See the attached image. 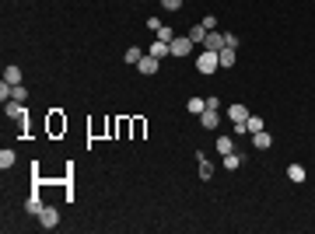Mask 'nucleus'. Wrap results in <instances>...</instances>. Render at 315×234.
<instances>
[{
    "mask_svg": "<svg viewBox=\"0 0 315 234\" xmlns=\"http://www.w3.org/2000/svg\"><path fill=\"white\" fill-rule=\"evenodd\" d=\"M123 60H126V63H133V67H137V63H140V60H144V53H140V46H130V49H126V56H123Z\"/></svg>",
    "mask_w": 315,
    "mask_h": 234,
    "instance_id": "aec40b11",
    "label": "nucleus"
},
{
    "mask_svg": "<svg viewBox=\"0 0 315 234\" xmlns=\"http://www.w3.org/2000/svg\"><path fill=\"white\" fill-rule=\"evenodd\" d=\"M4 81L7 84H21V67H7L4 70Z\"/></svg>",
    "mask_w": 315,
    "mask_h": 234,
    "instance_id": "a211bd4d",
    "label": "nucleus"
},
{
    "mask_svg": "<svg viewBox=\"0 0 315 234\" xmlns=\"http://www.w3.org/2000/svg\"><path fill=\"white\" fill-rule=\"evenodd\" d=\"M252 147H256V150H270V147H273V136H270L266 130H259V133H252Z\"/></svg>",
    "mask_w": 315,
    "mask_h": 234,
    "instance_id": "9d476101",
    "label": "nucleus"
},
{
    "mask_svg": "<svg viewBox=\"0 0 315 234\" xmlns=\"http://www.w3.org/2000/svg\"><path fill=\"white\" fill-rule=\"evenodd\" d=\"M245 130H249V136H252V133H259V130H266V126H263L259 115H249V119H245Z\"/></svg>",
    "mask_w": 315,
    "mask_h": 234,
    "instance_id": "6ab92c4d",
    "label": "nucleus"
},
{
    "mask_svg": "<svg viewBox=\"0 0 315 234\" xmlns=\"http://www.w3.org/2000/svg\"><path fill=\"white\" fill-rule=\"evenodd\" d=\"M221 63H217V53L214 49H203L200 56H196V70H200V73H214Z\"/></svg>",
    "mask_w": 315,
    "mask_h": 234,
    "instance_id": "f257e3e1",
    "label": "nucleus"
},
{
    "mask_svg": "<svg viewBox=\"0 0 315 234\" xmlns=\"http://www.w3.org/2000/svg\"><path fill=\"white\" fill-rule=\"evenodd\" d=\"M168 46H172V56L179 60V56H189L196 42H193V38H189V35H182V38H172V42H168Z\"/></svg>",
    "mask_w": 315,
    "mask_h": 234,
    "instance_id": "f03ea898",
    "label": "nucleus"
},
{
    "mask_svg": "<svg viewBox=\"0 0 315 234\" xmlns=\"http://www.w3.org/2000/svg\"><path fill=\"white\" fill-rule=\"evenodd\" d=\"M200 25H203V28H207V32H214V28H217V18H214V14H207V18H203V21H200Z\"/></svg>",
    "mask_w": 315,
    "mask_h": 234,
    "instance_id": "a878e982",
    "label": "nucleus"
},
{
    "mask_svg": "<svg viewBox=\"0 0 315 234\" xmlns=\"http://www.w3.org/2000/svg\"><path fill=\"white\" fill-rule=\"evenodd\" d=\"M49 130H53V133H60V130H67V123L60 119V115H53V119H49Z\"/></svg>",
    "mask_w": 315,
    "mask_h": 234,
    "instance_id": "b1692460",
    "label": "nucleus"
},
{
    "mask_svg": "<svg viewBox=\"0 0 315 234\" xmlns=\"http://www.w3.org/2000/svg\"><path fill=\"white\" fill-rule=\"evenodd\" d=\"M4 112H7V119H14V123H25V115H28V108L18 101V98H11V101H4Z\"/></svg>",
    "mask_w": 315,
    "mask_h": 234,
    "instance_id": "7ed1b4c3",
    "label": "nucleus"
},
{
    "mask_svg": "<svg viewBox=\"0 0 315 234\" xmlns=\"http://www.w3.org/2000/svg\"><path fill=\"white\" fill-rule=\"evenodd\" d=\"M14 165V150H0V168H11Z\"/></svg>",
    "mask_w": 315,
    "mask_h": 234,
    "instance_id": "4be33fe9",
    "label": "nucleus"
},
{
    "mask_svg": "<svg viewBox=\"0 0 315 234\" xmlns=\"http://www.w3.org/2000/svg\"><path fill=\"white\" fill-rule=\"evenodd\" d=\"M56 224H60V210H56V206H42V213H39V227L53 231Z\"/></svg>",
    "mask_w": 315,
    "mask_h": 234,
    "instance_id": "20e7f679",
    "label": "nucleus"
},
{
    "mask_svg": "<svg viewBox=\"0 0 315 234\" xmlns=\"http://www.w3.org/2000/svg\"><path fill=\"white\" fill-rule=\"evenodd\" d=\"M42 206H46V203H42V196H39V192H32V196L25 200V210H28L32 217H39V213H42Z\"/></svg>",
    "mask_w": 315,
    "mask_h": 234,
    "instance_id": "1a4fd4ad",
    "label": "nucleus"
},
{
    "mask_svg": "<svg viewBox=\"0 0 315 234\" xmlns=\"http://www.w3.org/2000/svg\"><path fill=\"white\" fill-rule=\"evenodd\" d=\"M203 49L221 53V49H224V35H221V32H210V35H207V42H203Z\"/></svg>",
    "mask_w": 315,
    "mask_h": 234,
    "instance_id": "f8f14e48",
    "label": "nucleus"
},
{
    "mask_svg": "<svg viewBox=\"0 0 315 234\" xmlns=\"http://www.w3.org/2000/svg\"><path fill=\"white\" fill-rule=\"evenodd\" d=\"M154 35H158V38H161V42H172V38H175V35H172V28H165V25H161V28H158Z\"/></svg>",
    "mask_w": 315,
    "mask_h": 234,
    "instance_id": "5701e85b",
    "label": "nucleus"
},
{
    "mask_svg": "<svg viewBox=\"0 0 315 234\" xmlns=\"http://www.w3.org/2000/svg\"><path fill=\"white\" fill-rule=\"evenodd\" d=\"M11 98H18V101H25V98H28V88H25V84H14V95H11Z\"/></svg>",
    "mask_w": 315,
    "mask_h": 234,
    "instance_id": "393cba45",
    "label": "nucleus"
},
{
    "mask_svg": "<svg viewBox=\"0 0 315 234\" xmlns=\"http://www.w3.org/2000/svg\"><path fill=\"white\" fill-rule=\"evenodd\" d=\"M207 35H210V32H207L203 25H193V28H189V38H193V42H207Z\"/></svg>",
    "mask_w": 315,
    "mask_h": 234,
    "instance_id": "f3484780",
    "label": "nucleus"
},
{
    "mask_svg": "<svg viewBox=\"0 0 315 234\" xmlns=\"http://www.w3.org/2000/svg\"><path fill=\"white\" fill-rule=\"evenodd\" d=\"M242 165V154L238 150H231V154H224V161H221V168H228V171H235V168H238Z\"/></svg>",
    "mask_w": 315,
    "mask_h": 234,
    "instance_id": "ddd939ff",
    "label": "nucleus"
},
{
    "mask_svg": "<svg viewBox=\"0 0 315 234\" xmlns=\"http://www.w3.org/2000/svg\"><path fill=\"white\" fill-rule=\"evenodd\" d=\"M228 115H231V123H245V119H249V115H252V112H249V108H245L242 101H235V105L228 108Z\"/></svg>",
    "mask_w": 315,
    "mask_h": 234,
    "instance_id": "423d86ee",
    "label": "nucleus"
},
{
    "mask_svg": "<svg viewBox=\"0 0 315 234\" xmlns=\"http://www.w3.org/2000/svg\"><path fill=\"white\" fill-rule=\"evenodd\" d=\"M200 123H203V130H217L221 112H217V108H203V112H200Z\"/></svg>",
    "mask_w": 315,
    "mask_h": 234,
    "instance_id": "39448f33",
    "label": "nucleus"
},
{
    "mask_svg": "<svg viewBox=\"0 0 315 234\" xmlns=\"http://www.w3.org/2000/svg\"><path fill=\"white\" fill-rule=\"evenodd\" d=\"M214 147H217V154L224 158V154H231V150H235V140H231V136H221V140H214Z\"/></svg>",
    "mask_w": 315,
    "mask_h": 234,
    "instance_id": "2eb2a0df",
    "label": "nucleus"
},
{
    "mask_svg": "<svg viewBox=\"0 0 315 234\" xmlns=\"http://www.w3.org/2000/svg\"><path fill=\"white\" fill-rule=\"evenodd\" d=\"M287 178L301 185V182H305V165H287Z\"/></svg>",
    "mask_w": 315,
    "mask_h": 234,
    "instance_id": "dca6fc26",
    "label": "nucleus"
},
{
    "mask_svg": "<svg viewBox=\"0 0 315 234\" xmlns=\"http://www.w3.org/2000/svg\"><path fill=\"white\" fill-rule=\"evenodd\" d=\"M217 63H221L224 70H228V67H235V49H231V46H224V49L217 53Z\"/></svg>",
    "mask_w": 315,
    "mask_h": 234,
    "instance_id": "4468645a",
    "label": "nucleus"
},
{
    "mask_svg": "<svg viewBox=\"0 0 315 234\" xmlns=\"http://www.w3.org/2000/svg\"><path fill=\"white\" fill-rule=\"evenodd\" d=\"M161 7H165V11H179V7H182V0H161Z\"/></svg>",
    "mask_w": 315,
    "mask_h": 234,
    "instance_id": "bb28decb",
    "label": "nucleus"
},
{
    "mask_svg": "<svg viewBox=\"0 0 315 234\" xmlns=\"http://www.w3.org/2000/svg\"><path fill=\"white\" fill-rule=\"evenodd\" d=\"M158 67H161V60H154L151 53H147V56L137 63V70H140V73H147V77H151V73H158Z\"/></svg>",
    "mask_w": 315,
    "mask_h": 234,
    "instance_id": "0eeeda50",
    "label": "nucleus"
},
{
    "mask_svg": "<svg viewBox=\"0 0 315 234\" xmlns=\"http://www.w3.org/2000/svg\"><path fill=\"white\" fill-rule=\"evenodd\" d=\"M147 53H151L154 60H165V56H172V46H168V42H161V38H158V42H154V46H151Z\"/></svg>",
    "mask_w": 315,
    "mask_h": 234,
    "instance_id": "9b49d317",
    "label": "nucleus"
},
{
    "mask_svg": "<svg viewBox=\"0 0 315 234\" xmlns=\"http://www.w3.org/2000/svg\"><path fill=\"white\" fill-rule=\"evenodd\" d=\"M196 161H200V168H196V171H200V178L207 182V178L214 175V165L207 161V154H203V150H196Z\"/></svg>",
    "mask_w": 315,
    "mask_h": 234,
    "instance_id": "6e6552de",
    "label": "nucleus"
},
{
    "mask_svg": "<svg viewBox=\"0 0 315 234\" xmlns=\"http://www.w3.org/2000/svg\"><path fill=\"white\" fill-rule=\"evenodd\" d=\"M186 108H189L193 115H200V112L207 108V101H203V98H189V101H186Z\"/></svg>",
    "mask_w": 315,
    "mask_h": 234,
    "instance_id": "412c9836",
    "label": "nucleus"
}]
</instances>
